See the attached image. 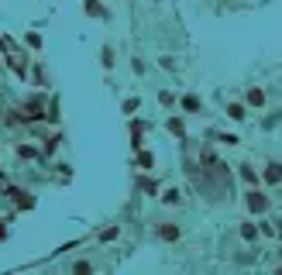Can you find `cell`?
<instances>
[{"label": "cell", "instance_id": "obj_1", "mask_svg": "<svg viewBox=\"0 0 282 275\" xmlns=\"http://www.w3.org/2000/svg\"><path fill=\"white\" fill-rule=\"evenodd\" d=\"M245 203H248V210H251V214H265V210H268V196L258 193V189H251Z\"/></svg>", "mask_w": 282, "mask_h": 275}, {"label": "cell", "instance_id": "obj_2", "mask_svg": "<svg viewBox=\"0 0 282 275\" xmlns=\"http://www.w3.org/2000/svg\"><path fill=\"white\" fill-rule=\"evenodd\" d=\"M262 176H265V182H272V186H279V182H282V165H279V162H272V165H265V172H262Z\"/></svg>", "mask_w": 282, "mask_h": 275}, {"label": "cell", "instance_id": "obj_3", "mask_svg": "<svg viewBox=\"0 0 282 275\" xmlns=\"http://www.w3.org/2000/svg\"><path fill=\"white\" fill-rule=\"evenodd\" d=\"M158 237L162 241H179V227L176 224H158Z\"/></svg>", "mask_w": 282, "mask_h": 275}, {"label": "cell", "instance_id": "obj_4", "mask_svg": "<svg viewBox=\"0 0 282 275\" xmlns=\"http://www.w3.org/2000/svg\"><path fill=\"white\" fill-rule=\"evenodd\" d=\"M227 117H231V120H245L248 117L245 103H227Z\"/></svg>", "mask_w": 282, "mask_h": 275}, {"label": "cell", "instance_id": "obj_5", "mask_svg": "<svg viewBox=\"0 0 282 275\" xmlns=\"http://www.w3.org/2000/svg\"><path fill=\"white\" fill-rule=\"evenodd\" d=\"M248 103H251V107H262V103H265V90L251 86V90H248Z\"/></svg>", "mask_w": 282, "mask_h": 275}, {"label": "cell", "instance_id": "obj_6", "mask_svg": "<svg viewBox=\"0 0 282 275\" xmlns=\"http://www.w3.org/2000/svg\"><path fill=\"white\" fill-rule=\"evenodd\" d=\"M179 199H183V193H179V189H176V186H169V189H165V193H162V203H179Z\"/></svg>", "mask_w": 282, "mask_h": 275}, {"label": "cell", "instance_id": "obj_7", "mask_svg": "<svg viewBox=\"0 0 282 275\" xmlns=\"http://www.w3.org/2000/svg\"><path fill=\"white\" fill-rule=\"evenodd\" d=\"M241 237L245 241H258V227L255 224H241Z\"/></svg>", "mask_w": 282, "mask_h": 275}, {"label": "cell", "instance_id": "obj_8", "mask_svg": "<svg viewBox=\"0 0 282 275\" xmlns=\"http://www.w3.org/2000/svg\"><path fill=\"white\" fill-rule=\"evenodd\" d=\"M183 110L196 114V110H200V100H196V97H183Z\"/></svg>", "mask_w": 282, "mask_h": 275}, {"label": "cell", "instance_id": "obj_9", "mask_svg": "<svg viewBox=\"0 0 282 275\" xmlns=\"http://www.w3.org/2000/svg\"><path fill=\"white\" fill-rule=\"evenodd\" d=\"M73 272H79V275H90V272H93V265H90V261H76V265H73Z\"/></svg>", "mask_w": 282, "mask_h": 275}, {"label": "cell", "instance_id": "obj_10", "mask_svg": "<svg viewBox=\"0 0 282 275\" xmlns=\"http://www.w3.org/2000/svg\"><path fill=\"white\" fill-rule=\"evenodd\" d=\"M241 176H245L248 182H258V172H255L251 165H241Z\"/></svg>", "mask_w": 282, "mask_h": 275}, {"label": "cell", "instance_id": "obj_11", "mask_svg": "<svg viewBox=\"0 0 282 275\" xmlns=\"http://www.w3.org/2000/svg\"><path fill=\"white\" fill-rule=\"evenodd\" d=\"M169 131H172V134H179V138H186V131H183V124H179V120H169Z\"/></svg>", "mask_w": 282, "mask_h": 275}, {"label": "cell", "instance_id": "obj_12", "mask_svg": "<svg viewBox=\"0 0 282 275\" xmlns=\"http://www.w3.org/2000/svg\"><path fill=\"white\" fill-rule=\"evenodd\" d=\"M103 65H107V69H110V65H114V48H110V45L103 48Z\"/></svg>", "mask_w": 282, "mask_h": 275}, {"label": "cell", "instance_id": "obj_13", "mask_svg": "<svg viewBox=\"0 0 282 275\" xmlns=\"http://www.w3.org/2000/svg\"><path fill=\"white\" fill-rule=\"evenodd\" d=\"M86 14H96V18H100V14H103V11H100V7H96L93 0H86Z\"/></svg>", "mask_w": 282, "mask_h": 275}]
</instances>
